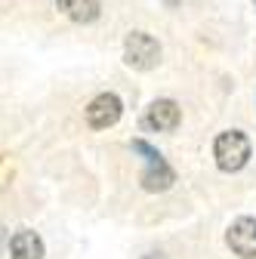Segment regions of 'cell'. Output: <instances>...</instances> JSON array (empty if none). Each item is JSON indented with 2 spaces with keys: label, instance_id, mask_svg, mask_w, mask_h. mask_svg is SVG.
Returning <instances> with one entry per match:
<instances>
[{
  "label": "cell",
  "instance_id": "cell-9",
  "mask_svg": "<svg viewBox=\"0 0 256 259\" xmlns=\"http://www.w3.org/2000/svg\"><path fill=\"white\" fill-rule=\"evenodd\" d=\"M142 259H167L164 253H148V256H142Z\"/></svg>",
  "mask_w": 256,
  "mask_h": 259
},
{
  "label": "cell",
  "instance_id": "cell-5",
  "mask_svg": "<svg viewBox=\"0 0 256 259\" xmlns=\"http://www.w3.org/2000/svg\"><path fill=\"white\" fill-rule=\"evenodd\" d=\"M179 120H182V111L173 99H157L145 111V126L154 130V133H170V130L179 126Z\"/></svg>",
  "mask_w": 256,
  "mask_h": 259
},
{
  "label": "cell",
  "instance_id": "cell-2",
  "mask_svg": "<svg viewBox=\"0 0 256 259\" xmlns=\"http://www.w3.org/2000/svg\"><path fill=\"white\" fill-rule=\"evenodd\" d=\"M123 59L130 68L136 71H148L157 65V59H161V44H157L148 31H133L130 37H126L123 44Z\"/></svg>",
  "mask_w": 256,
  "mask_h": 259
},
{
  "label": "cell",
  "instance_id": "cell-6",
  "mask_svg": "<svg viewBox=\"0 0 256 259\" xmlns=\"http://www.w3.org/2000/svg\"><path fill=\"white\" fill-rule=\"evenodd\" d=\"M176 182V173L167 167L164 157H151L148 160V170L142 173V188L145 191H167Z\"/></svg>",
  "mask_w": 256,
  "mask_h": 259
},
{
  "label": "cell",
  "instance_id": "cell-8",
  "mask_svg": "<svg viewBox=\"0 0 256 259\" xmlns=\"http://www.w3.org/2000/svg\"><path fill=\"white\" fill-rule=\"evenodd\" d=\"M56 7L71 22H80V25L99 19V0H56Z\"/></svg>",
  "mask_w": 256,
  "mask_h": 259
},
{
  "label": "cell",
  "instance_id": "cell-1",
  "mask_svg": "<svg viewBox=\"0 0 256 259\" xmlns=\"http://www.w3.org/2000/svg\"><path fill=\"white\" fill-rule=\"evenodd\" d=\"M213 157H216V167L222 173H235L250 160V139L241 130H226L213 142Z\"/></svg>",
  "mask_w": 256,
  "mask_h": 259
},
{
  "label": "cell",
  "instance_id": "cell-3",
  "mask_svg": "<svg viewBox=\"0 0 256 259\" xmlns=\"http://www.w3.org/2000/svg\"><path fill=\"white\" fill-rule=\"evenodd\" d=\"M229 247L235 256L241 259H256V219L253 216H241L229 225V235H226Z\"/></svg>",
  "mask_w": 256,
  "mask_h": 259
},
{
  "label": "cell",
  "instance_id": "cell-10",
  "mask_svg": "<svg viewBox=\"0 0 256 259\" xmlns=\"http://www.w3.org/2000/svg\"><path fill=\"white\" fill-rule=\"evenodd\" d=\"M253 4H256V0H253Z\"/></svg>",
  "mask_w": 256,
  "mask_h": 259
},
{
  "label": "cell",
  "instance_id": "cell-7",
  "mask_svg": "<svg viewBox=\"0 0 256 259\" xmlns=\"http://www.w3.org/2000/svg\"><path fill=\"white\" fill-rule=\"evenodd\" d=\"M10 253H13V259H44V241L34 232L22 229V232H16Z\"/></svg>",
  "mask_w": 256,
  "mask_h": 259
},
{
  "label": "cell",
  "instance_id": "cell-4",
  "mask_svg": "<svg viewBox=\"0 0 256 259\" xmlns=\"http://www.w3.org/2000/svg\"><path fill=\"white\" fill-rule=\"evenodd\" d=\"M120 111H123V105L114 93H99L87 108V123L93 130H108L120 120Z\"/></svg>",
  "mask_w": 256,
  "mask_h": 259
}]
</instances>
